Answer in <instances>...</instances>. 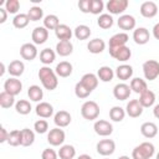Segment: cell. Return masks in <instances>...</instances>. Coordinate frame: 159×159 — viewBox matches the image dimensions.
I'll use <instances>...</instances> for the list:
<instances>
[{
  "label": "cell",
  "instance_id": "obj_1",
  "mask_svg": "<svg viewBox=\"0 0 159 159\" xmlns=\"http://www.w3.org/2000/svg\"><path fill=\"white\" fill-rule=\"evenodd\" d=\"M39 80L41 81L42 83V87L45 89H48V91H53L57 88L58 86V80H57V75L56 72L50 68L48 66H42L40 70H39Z\"/></svg>",
  "mask_w": 159,
  "mask_h": 159
},
{
  "label": "cell",
  "instance_id": "obj_2",
  "mask_svg": "<svg viewBox=\"0 0 159 159\" xmlns=\"http://www.w3.org/2000/svg\"><path fill=\"white\" fill-rule=\"evenodd\" d=\"M155 153V147L150 142H143L132 152V159H150Z\"/></svg>",
  "mask_w": 159,
  "mask_h": 159
},
{
  "label": "cell",
  "instance_id": "obj_3",
  "mask_svg": "<svg viewBox=\"0 0 159 159\" xmlns=\"http://www.w3.org/2000/svg\"><path fill=\"white\" fill-rule=\"evenodd\" d=\"M81 116L87 120H94L99 116V106L94 101H86L81 107Z\"/></svg>",
  "mask_w": 159,
  "mask_h": 159
},
{
  "label": "cell",
  "instance_id": "obj_4",
  "mask_svg": "<svg viewBox=\"0 0 159 159\" xmlns=\"http://www.w3.org/2000/svg\"><path fill=\"white\" fill-rule=\"evenodd\" d=\"M143 73L145 80L154 81L159 76V62L155 60H148L143 63Z\"/></svg>",
  "mask_w": 159,
  "mask_h": 159
},
{
  "label": "cell",
  "instance_id": "obj_5",
  "mask_svg": "<svg viewBox=\"0 0 159 159\" xmlns=\"http://www.w3.org/2000/svg\"><path fill=\"white\" fill-rule=\"evenodd\" d=\"M129 5L128 0H109L106 4V9L111 15H119L123 14Z\"/></svg>",
  "mask_w": 159,
  "mask_h": 159
},
{
  "label": "cell",
  "instance_id": "obj_6",
  "mask_svg": "<svg viewBox=\"0 0 159 159\" xmlns=\"http://www.w3.org/2000/svg\"><path fill=\"white\" fill-rule=\"evenodd\" d=\"M66 139V134L63 132V129L56 127V128H52L48 130L47 133V142L53 145V147H58V145H62L63 142Z\"/></svg>",
  "mask_w": 159,
  "mask_h": 159
},
{
  "label": "cell",
  "instance_id": "obj_7",
  "mask_svg": "<svg viewBox=\"0 0 159 159\" xmlns=\"http://www.w3.org/2000/svg\"><path fill=\"white\" fill-rule=\"evenodd\" d=\"M97 153L102 157H109L114 153L116 150V143L112 139H101L97 143Z\"/></svg>",
  "mask_w": 159,
  "mask_h": 159
},
{
  "label": "cell",
  "instance_id": "obj_8",
  "mask_svg": "<svg viewBox=\"0 0 159 159\" xmlns=\"http://www.w3.org/2000/svg\"><path fill=\"white\" fill-rule=\"evenodd\" d=\"M93 129L96 132V134L101 135V137H108L113 133V125L112 123H109L108 120L104 119H98L94 122L93 124Z\"/></svg>",
  "mask_w": 159,
  "mask_h": 159
},
{
  "label": "cell",
  "instance_id": "obj_9",
  "mask_svg": "<svg viewBox=\"0 0 159 159\" xmlns=\"http://www.w3.org/2000/svg\"><path fill=\"white\" fill-rule=\"evenodd\" d=\"M109 55H111L114 60H117V61H119V62H125V61H128V60L130 58L132 51H130V48L125 45V46H120V47L109 50Z\"/></svg>",
  "mask_w": 159,
  "mask_h": 159
},
{
  "label": "cell",
  "instance_id": "obj_10",
  "mask_svg": "<svg viewBox=\"0 0 159 159\" xmlns=\"http://www.w3.org/2000/svg\"><path fill=\"white\" fill-rule=\"evenodd\" d=\"M21 89H22V83L16 77H10L4 83V91L7 92V93H10V94H12L14 97L17 96V94H20Z\"/></svg>",
  "mask_w": 159,
  "mask_h": 159
},
{
  "label": "cell",
  "instance_id": "obj_11",
  "mask_svg": "<svg viewBox=\"0 0 159 159\" xmlns=\"http://www.w3.org/2000/svg\"><path fill=\"white\" fill-rule=\"evenodd\" d=\"M130 93H132L130 86L127 84V83H124V82L116 84L114 88H113V96L118 101H125V99H128L129 96H130Z\"/></svg>",
  "mask_w": 159,
  "mask_h": 159
},
{
  "label": "cell",
  "instance_id": "obj_12",
  "mask_svg": "<svg viewBox=\"0 0 159 159\" xmlns=\"http://www.w3.org/2000/svg\"><path fill=\"white\" fill-rule=\"evenodd\" d=\"M31 39H32V42L35 45H42L48 39V30L43 26H37L32 30Z\"/></svg>",
  "mask_w": 159,
  "mask_h": 159
},
{
  "label": "cell",
  "instance_id": "obj_13",
  "mask_svg": "<svg viewBox=\"0 0 159 159\" xmlns=\"http://www.w3.org/2000/svg\"><path fill=\"white\" fill-rule=\"evenodd\" d=\"M20 56L26 61H32L37 57V48L35 43H24L20 47Z\"/></svg>",
  "mask_w": 159,
  "mask_h": 159
},
{
  "label": "cell",
  "instance_id": "obj_14",
  "mask_svg": "<svg viewBox=\"0 0 159 159\" xmlns=\"http://www.w3.org/2000/svg\"><path fill=\"white\" fill-rule=\"evenodd\" d=\"M135 24H137V21H135V19H134V16L128 15V14L120 15L119 19L117 20L118 27H119L120 30H124V31L135 30Z\"/></svg>",
  "mask_w": 159,
  "mask_h": 159
},
{
  "label": "cell",
  "instance_id": "obj_15",
  "mask_svg": "<svg viewBox=\"0 0 159 159\" xmlns=\"http://www.w3.org/2000/svg\"><path fill=\"white\" fill-rule=\"evenodd\" d=\"M143 106L139 103L138 99H130L125 106V113L132 118H138L143 113Z\"/></svg>",
  "mask_w": 159,
  "mask_h": 159
},
{
  "label": "cell",
  "instance_id": "obj_16",
  "mask_svg": "<svg viewBox=\"0 0 159 159\" xmlns=\"http://www.w3.org/2000/svg\"><path fill=\"white\" fill-rule=\"evenodd\" d=\"M139 11H140L143 17L152 19V17H154L158 14V6H157V4L154 1H144L140 5Z\"/></svg>",
  "mask_w": 159,
  "mask_h": 159
},
{
  "label": "cell",
  "instance_id": "obj_17",
  "mask_svg": "<svg viewBox=\"0 0 159 159\" xmlns=\"http://www.w3.org/2000/svg\"><path fill=\"white\" fill-rule=\"evenodd\" d=\"M128 40H129V36H128L127 32H118V34L113 35L109 39V42H108L109 50L117 48V47H120V46H125Z\"/></svg>",
  "mask_w": 159,
  "mask_h": 159
},
{
  "label": "cell",
  "instance_id": "obj_18",
  "mask_svg": "<svg viewBox=\"0 0 159 159\" xmlns=\"http://www.w3.org/2000/svg\"><path fill=\"white\" fill-rule=\"evenodd\" d=\"M71 120H72V117H71V114H70V112H67V111H58L57 113H55V116H53V122H55V124H56V127H58V128H65V127H67L70 123H71Z\"/></svg>",
  "mask_w": 159,
  "mask_h": 159
},
{
  "label": "cell",
  "instance_id": "obj_19",
  "mask_svg": "<svg viewBox=\"0 0 159 159\" xmlns=\"http://www.w3.org/2000/svg\"><path fill=\"white\" fill-rule=\"evenodd\" d=\"M150 39L149 30L145 27H138L133 31V40L137 45H145Z\"/></svg>",
  "mask_w": 159,
  "mask_h": 159
},
{
  "label": "cell",
  "instance_id": "obj_20",
  "mask_svg": "<svg viewBox=\"0 0 159 159\" xmlns=\"http://www.w3.org/2000/svg\"><path fill=\"white\" fill-rule=\"evenodd\" d=\"M98 81H99L98 77H97V75H94V73H84V75L81 77V80H80V82H81L89 92H93V89L97 88Z\"/></svg>",
  "mask_w": 159,
  "mask_h": 159
},
{
  "label": "cell",
  "instance_id": "obj_21",
  "mask_svg": "<svg viewBox=\"0 0 159 159\" xmlns=\"http://www.w3.org/2000/svg\"><path fill=\"white\" fill-rule=\"evenodd\" d=\"M55 35L60 41H70L73 32L71 30V27L66 24H60L57 26V29L55 30Z\"/></svg>",
  "mask_w": 159,
  "mask_h": 159
},
{
  "label": "cell",
  "instance_id": "obj_22",
  "mask_svg": "<svg viewBox=\"0 0 159 159\" xmlns=\"http://www.w3.org/2000/svg\"><path fill=\"white\" fill-rule=\"evenodd\" d=\"M87 48L91 53L93 55H98V53H102L106 48V42L103 39H99V37H96L93 40H89V42L87 43Z\"/></svg>",
  "mask_w": 159,
  "mask_h": 159
},
{
  "label": "cell",
  "instance_id": "obj_23",
  "mask_svg": "<svg viewBox=\"0 0 159 159\" xmlns=\"http://www.w3.org/2000/svg\"><path fill=\"white\" fill-rule=\"evenodd\" d=\"M35 112L40 118H50L53 114V107L48 102H40L36 106Z\"/></svg>",
  "mask_w": 159,
  "mask_h": 159
},
{
  "label": "cell",
  "instance_id": "obj_24",
  "mask_svg": "<svg viewBox=\"0 0 159 159\" xmlns=\"http://www.w3.org/2000/svg\"><path fill=\"white\" fill-rule=\"evenodd\" d=\"M140 133L143 137L152 139L158 134V127L154 122H144L140 125Z\"/></svg>",
  "mask_w": 159,
  "mask_h": 159
},
{
  "label": "cell",
  "instance_id": "obj_25",
  "mask_svg": "<svg viewBox=\"0 0 159 159\" xmlns=\"http://www.w3.org/2000/svg\"><path fill=\"white\" fill-rule=\"evenodd\" d=\"M24 71H25V65L20 60H14L7 66V72L10 73V76L16 77V78L20 77L24 73Z\"/></svg>",
  "mask_w": 159,
  "mask_h": 159
},
{
  "label": "cell",
  "instance_id": "obj_26",
  "mask_svg": "<svg viewBox=\"0 0 159 159\" xmlns=\"http://www.w3.org/2000/svg\"><path fill=\"white\" fill-rule=\"evenodd\" d=\"M72 71H73V67H72V63H70L68 61H61L60 63H57L56 68H55V72L58 77H62V78H66L68 76L72 75Z\"/></svg>",
  "mask_w": 159,
  "mask_h": 159
},
{
  "label": "cell",
  "instance_id": "obj_27",
  "mask_svg": "<svg viewBox=\"0 0 159 159\" xmlns=\"http://www.w3.org/2000/svg\"><path fill=\"white\" fill-rule=\"evenodd\" d=\"M116 76L118 77V80L120 81H127L129 78H132L133 76V67L130 65H119L117 68H116Z\"/></svg>",
  "mask_w": 159,
  "mask_h": 159
},
{
  "label": "cell",
  "instance_id": "obj_28",
  "mask_svg": "<svg viewBox=\"0 0 159 159\" xmlns=\"http://www.w3.org/2000/svg\"><path fill=\"white\" fill-rule=\"evenodd\" d=\"M73 52V45L71 41H58L56 45V53L61 57H67Z\"/></svg>",
  "mask_w": 159,
  "mask_h": 159
},
{
  "label": "cell",
  "instance_id": "obj_29",
  "mask_svg": "<svg viewBox=\"0 0 159 159\" xmlns=\"http://www.w3.org/2000/svg\"><path fill=\"white\" fill-rule=\"evenodd\" d=\"M139 103L143 106V108H149L155 103V93L150 89H147L142 94H139Z\"/></svg>",
  "mask_w": 159,
  "mask_h": 159
},
{
  "label": "cell",
  "instance_id": "obj_30",
  "mask_svg": "<svg viewBox=\"0 0 159 159\" xmlns=\"http://www.w3.org/2000/svg\"><path fill=\"white\" fill-rule=\"evenodd\" d=\"M114 76H116V73L109 66H102L97 71V77L102 82H111Z\"/></svg>",
  "mask_w": 159,
  "mask_h": 159
},
{
  "label": "cell",
  "instance_id": "obj_31",
  "mask_svg": "<svg viewBox=\"0 0 159 159\" xmlns=\"http://www.w3.org/2000/svg\"><path fill=\"white\" fill-rule=\"evenodd\" d=\"M129 86H130V89H132L133 92L138 93V94H142L143 92H145V91L148 89L147 82H145L143 78H140V77H134V78H132Z\"/></svg>",
  "mask_w": 159,
  "mask_h": 159
},
{
  "label": "cell",
  "instance_id": "obj_32",
  "mask_svg": "<svg viewBox=\"0 0 159 159\" xmlns=\"http://www.w3.org/2000/svg\"><path fill=\"white\" fill-rule=\"evenodd\" d=\"M27 96L32 102H41V99L43 98V91L40 86L32 84L27 88Z\"/></svg>",
  "mask_w": 159,
  "mask_h": 159
},
{
  "label": "cell",
  "instance_id": "obj_33",
  "mask_svg": "<svg viewBox=\"0 0 159 159\" xmlns=\"http://www.w3.org/2000/svg\"><path fill=\"white\" fill-rule=\"evenodd\" d=\"M55 58H56V52H55L52 48H50V47H46V48H43V50L40 52V61H41L45 66L51 65V63L55 61Z\"/></svg>",
  "mask_w": 159,
  "mask_h": 159
},
{
  "label": "cell",
  "instance_id": "obj_34",
  "mask_svg": "<svg viewBox=\"0 0 159 159\" xmlns=\"http://www.w3.org/2000/svg\"><path fill=\"white\" fill-rule=\"evenodd\" d=\"M34 142H35V132L29 128L21 129V145L30 147L34 144Z\"/></svg>",
  "mask_w": 159,
  "mask_h": 159
},
{
  "label": "cell",
  "instance_id": "obj_35",
  "mask_svg": "<svg viewBox=\"0 0 159 159\" xmlns=\"http://www.w3.org/2000/svg\"><path fill=\"white\" fill-rule=\"evenodd\" d=\"M58 157L60 159H73L76 157V149L71 144H65L61 145L58 150Z\"/></svg>",
  "mask_w": 159,
  "mask_h": 159
},
{
  "label": "cell",
  "instance_id": "obj_36",
  "mask_svg": "<svg viewBox=\"0 0 159 159\" xmlns=\"http://www.w3.org/2000/svg\"><path fill=\"white\" fill-rule=\"evenodd\" d=\"M113 24H114V20H113V17H112L111 14H102L97 19V25L101 29H103V30L111 29L113 26Z\"/></svg>",
  "mask_w": 159,
  "mask_h": 159
},
{
  "label": "cell",
  "instance_id": "obj_37",
  "mask_svg": "<svg viewBox=\"0 0 159 159\" xmlns=\"http://www.w3.org/2000/svg\"><path fill=\"white\" fill-rule=\"evenodd\" d=\"M73 35H75V37H76L77 40H81V41L87 40V39L91 36V29H89L87 25H78V26L75 29Z\"/></svg>",
  "mask_w": 159,
  "mask_h": 159
},
{
  "label": "cell",
  "instance_id": "obj_38",
  "mask_svg": "<svg viewBox=\"0 0 159 159\" xmlns=\"http://www.w3.org/2000/svg\"><path fill=\"white\" fill-rule=\"evenodd\" d=\"M125 109H123L122 107L119 106H114L109 109V118L113 120V122H122L125 117Z\"/></svg>",
  "mask_w": 159,
  "mask_h": 159
},
{
  "label": "cell",
  "instance_id": "obj_39",
  "mask_svg": "<svg viewBox=\"0 0 159 159\" xmlns=\"http://www.w3.org/2000/svg\"><path fill=\"white\" fill-rule=\"evenodd\" d=\"M29 22H30V19L27 14H17L12 19V25L16 29H24L29 25Z\"/></svg>",
  "mask_w": 159,
  "mask_h": 159
},
{
  "label": "cell",
  "instance_id": "obj_40",
  "mask_svg": "<svg viewBox=\"0 0 159 159\" xmlns=\"http://www.w3.org/2000/svg\"><path fill=\"white\" fill-rule=\"evenodd\" d=\"M14 104H16L15 103V97L12 94L2 91L0 93V106H1V108H5L6 109V108L12 107Z\"/></svg>",
  "mask_w": 159,
  "mask_h": 159
},
{
  "label": "cell",
  "instance_id": "obj_41",
  "mask_svg": "<svg viewBox=\"0 0 159 159\" xmlns=\"http://www.w3.org/2000/svg\"><path fill=\"white\" fill-rule=\"evenodd\" d=\"M58 25H60V20L56 15L50 14L43 17V27H46L47 30H56Z\"/></svg>",
  "mask_w": 159,
  "mask_h": 159
},
{
  "label": "cell",
  "instance_id": "obj_42",
  "mask_svg": "<svg viewBox=\"0 0 159 159\" xmlns=\"http://www.w3.org/2000/svg\"><path fill=\"white\" fill-rule=\"evenodd\" d=\"M15 109H16V112H17L19 114L26 116V114H29V113L31 112L32 108H31V103H30L29 101H26V99H20V101L16 102Z\"/></svg>",
  "mask_w": 159,
  "mask_h": 159
},
{
  "label": "cell",
  "instance_id": "obj_43",
  "mask_svg": "<svg viewBox=\"0 0 159 159\" xmlns=\"http://www.w3.org/2000/svg\"><path fill=\"white\" fill-rule=\"evenodd\" d=\"M7 144L11 145V147L21 145V130L20 129H14V130H11L9 133Z\"/></svg>",
  "mask_w": 159,
  "mask_h": 159
},
{
  "label": "cell",
  "instance_id": "obj_44",
  "mask_svg": "<svg viewBox=\"0 0 159 159\" xmlns=\"http://www.w3.org/2000/svg\"><path fill=\"white\" fill-rule=\"evenodd\" d=\"M27 16H29L30 21H39L43 17V10L40 6H32L27 11Z\"/></svg>",
  "mask_w": 159,
  "mask_h": 159
},
{
  "label": "cell",
  "instance_id": "obj_45",
  "mask_svg": "<svg viewBox=\"0 0 159 159\" xmlns=\"http://www.w3.org/2000/svg\"><path fill=\"white\" fill-rule=\"evenodd\" d=\"M103 10H104V2L102 0H91V14L102 15Z\"/></svg>",
  "mask_w": 159,
  "mask_h": 159
},
{
  "label": "cell",
  "instance_id": "obj_46",
  "mask_svg": "<svg viewBox=\"0 0 159 159\" xmlns=\"http://www.w3.org/2000/svg\"><path fill=\"white\" fill-rule=\"evenodd\" d=\"M91 93H92V92H89L81 82H77V83H76V86H75V94H76L78 98H82V99H83V98H87Z\"/></svg>",
  "mask_w": 159,
  "mask_h": 159
},
{
  "label": "cell",
  "instance_id": "obj_47",
  "mask_svg": "<svg viewBox=\"0 0 159 159\" xmlns=\"http://www.w3.org/2000/svg\"><path fill=\"white\" fill-rule=\"evenodd\" d=\"M20 9V1L19 0H6L5 2V10L9 14H16Z\"/></svg>",
  "mask_w": 159,
  "mask_h": 159
},
{
  "label": "cell",
  "instance_id": "obj_48",
  "mask_svg": "<svg viewBox=\"0 0 159 159\" xmlns=\"http://www.w3.org/2000/svg\"><path fill=\"white\" fill-rule=\"evenodd\" d=\"M34 129L39 134L46 133L48 130V123H47V120L46 119H39V120H36L35 124H34Z\"/></svg>",
  "mask_w": 159,
  "mask_h": 159
},
{
  "label": "cell",
  "instance_id": "obj_49",
  "mask_svg": "<svg viewBox=\"0 0 159 159\" xmlns=\"http://www.w3.org/2000/svg\"><path fill=\"white\" fill-rule=\"evenodd\" d=\"M57 157H58V153H56L51 148H46L41 154V159H57Z\"/></svg>",
  "mask_w": 159,
  "mask_h": 159
},
{
  "label": "cell",
  "instance_id": "obj_50",
  "mask_svg": "<svg viewBox=\"0 0 159 159\" xmlns=\"http://www.w3.org/2000/svg\"><path fill=\"white\" fill-rule=\"evenodd\" d=\"M78 9L83 14L91 12V0H81V1H78Z\"/></svg>",
  "mask_w": 159,
  "mask_h": 159
},
{
  "label": "cell",
  "instance_id": "obj_51",
  "mask_svg": "<svg viewBox=\"0 0 159 159\" xmlns=\"http://www.w3.org/2000/svg\"><path fill=\"white\" fill-rule=\"evenodd\" d=\"M7 138H9V132L4 127H1L0 128V143L7 142Z\"/></svg>",
  "mask_w": 159,
  "mask_h": 159
},
{
  "label": "cell",
  "instance_id": "obj_52",
  "mask_svg": "<svg viewBox=\"0 0 159 159\" xmlns=\"http://www.w3.org/2000/svg\"><path fill=\"white\" fill-rule=\"evenodd\" d=\"M7 19V11L5 10V7H0V24H4Z\"/></svg>",
  "mask_w": 159,
  "mask_h": 159
},
{
  "label": "cell",
  "instance_id": "obj_53",
  "mask_svg": "<svg viewBox=\"0 0 159 159\" xmlns=\"http://www.w3.org/2000/svg\"><path fill=\"white\" fill-rule=\"evenodd\" d=\"M153 36H154L157 40H159V22L155 24L154 27H153Z\"/></svg>",
  "mask_w": 159,
  "mask_h": 159
},
{
  "label": "cell",
  "instance_id": "obj_54",
  "mask_svg": "<svg viewBox=\"0 0 159 159\" xmlns=\"http://www.w3.org/2000/svg\"><path fill=\"white\" fill-rule=\"evenodd\" d=\"M153 114H154V117H155V118H158V119H159V104H155V106H154Z\"/></svg>",
  "mask_w": 159,
  "mask_h": 159
},
{
  "label": "cell",
  "instance_id": "obj_55",
  "mask_svg": "<svg viewBox=\"0 0 159 159\" xmlns=\"http://www.w3.org/2000/svg\"><path fill=\"white\" fill-rule=\"evenodd\" d=\"M77 159H92V157H91V155H88V154H81Z\"/></svg>",
  "mask_w": 159,
  "mask_h": 159
},
{
  "label": "cell",
  "instance_id": "obj_56",
  "mask_svg": "<svg viewBox=\"0 0 159 159\" xmlns=\"http://www.w3.org/2000/svg\"><path fill=\"white\" fill-rule=\"evenodd\" d=\"M4 73H5V65H4V62H1V72H0V76H4Z\"/></svg>",
  "mask_w": 159,
  "mask_h": 159
},
{
  "label": "cell",
  "instance_id": "obj_57",
  "mask_svg": "<svg viewBox=\"0 0 159 159\" xmlns=\"http://www.w3.org/2000/svg\"><path fill=\"white\" fill-rule=\"evenodd\" d=\"M118 159H132V158H129V157H127V155H122V157H119Z\"/></svg>",
  "mask_w": 159,
  "mask_h": 159
},
{
  "label": "cell",
  "instance_id": "obj_58",
  "mask_svg": "<svg viewBox=\"0 0 159 159\" xmlns=\"http://www.w3.org/2000/svg\"><path fill=\"white\" fill-rule=\"evenodd\" d=\"M32 2H41V0H31Z\"/></svg>",
  "mask_w": 159,
  "mask_h": 159
},
{
  "label": "cell",
  "instance_id": "obj_59",
  "mask_svg": "<svg viewBox=\"0 0 159 159\" xmlns=\"http://www.w3.org/2000/svg\"><path fill=\"white\" fill-rule=\"evenodd\" d=\"M155 158H157V159H159V152L157 153V155H155Z\"/></svg>",
  "mask_w": 159,
  "mask_h": 159
},
{
  "label": "cell",
  "instance_id": "obj_60",
  "mask_svg": "<svg viewBox=\"0 0 159 159\" xmlns=\"http://www.w3.org/2000/svg\"><path fill=\"white\" fill-rule=\"evenodd\" d=\"M104 159H109V158H104Z\"/></svg>",
  "mask_w": 159,
  "mask_h": 159
}]
</instances>
